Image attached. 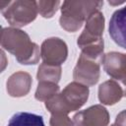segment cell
<instances>
[{
    "label": "cell",
    "mask_w": 126,
    "mask_h": 126,
    "mask_svg": "<svg viewBox=\"0 0 126 126\" xmlns=\"http://www.w3.org/2000/svg\"><path fill=\"white\" fill-rule=\"evenodd\" d=\"M49 124L50 126H75L73 119L65 113H52Z\"/></svg>",
    "instance_id": "e0dca14e"
},
{
    "label": "cell",
    "mask_w": 126,
    "mask_h": 126,
    "mask_svg": "<svg viewBox=\"0 0 126 126\" xmlns=\"http://www.w3.org/2000/svg\"><path fill=\"white\" fill-rule=\"evenodd\" d=\"M108 3L110 4V5H112V6H119V5H123V4H125L126 2L125 1H112V0H110V1H108Z\"/></svg>",
    "instance_id": "d6986e66"
},
{
    "label": "cell",
    "mask_w": 126,
    "mask_h": 126,
    "mask_svg": "<svg viewBox=\"0 0 126 126\" xmlns=\"http://www.w3.org/2000/svg\"><path fill=\"white\" fill-rule=\"evenodd\" d=\"M32 84V78L28 72L18 71L13 73L6 83L7 93L13 97L26 96L30 91Z\"/></svg>",
    "instance_id": "8fae6325"
},
{
    "label": "cell",
    "mask_w": 126,
    "mask_h": 126,
    "mask_svg": "<svg viewBox=\"0 0 126 126\" xmlns=\"http://www.w3.org/2000/svg\"><path fill=\"white\" fill-rule=\"evenodd\" d=\"M7 126H45L43 117L32 112L20 111L13 114Z\"/></svg>",
    "instance_id": "4fadbf2b"
},
{
    "label": "cell",
    "mask_w": 126,
    "mask_h": 126,
    "mask_svg": "<svg viewBox=\"0 0 126 126\" xmlns=\"http://www.w3.org/2000/svg\"><path fill=\"white\" fill-rule=\"evenodd\" d=\"M110 126H114V124H111V125H110Z\"/></svg>",
    "instance_id": "ffe728a7"
},
{
    "label": "cell",
    "mask_w": 126,
    "mask_h": 126,
    "mask_svg": "<svg viewBox=\"0 0 126 126\" xmlns=\"http://www.w3.org/2000/svg\"><path fill=\"white\" fill-rule=\"evenodd\" d=\"M104 21V16L100 11H95L88 17L85 22V29L77 40L80 49L103 41Z\"/></svg>",
    "instance_id": "5b68a950"
},
{
    "label": "cell",
    "mask_w": 126,
    "mask_h": 126,
    "mask_svg": "<svg viewBox=\"0 0 126 126\" xmlns=\"http://www.w3.org/2000/svg\"><path fill=\"white\" fill-rule=\"evenodd\" d=\"M114 126H126V109L120 111L115 118Z\"/></svg>",
    "instance_id": "ac0fdd59"
},
{
    "label": "cell",
    "mask_w": 126,
    "mask_h": 126,
    "mask_svg": "<svg viewBox=\"0 0 126 126\" xmlns=\"http://www.w3.org/2000/svg\"><path fill=\"white\" fill-rule=\"evenodd\" d=\"M101 63L80 54L77 64L73 70V79L87 87L94 86L100 76Z\"/></svg>",
    "instance_id": "52a82bcc"
},
{
    "label": "cell",
    "mask_w": 126,
    "mask_h": 126,
    "mask_svg": "<svg viewBox=\"0 0 126 126\" xmlns=\"http://www.w3.org/2000/svg\"><path fill=\"white\" fill-rule=\"evenodd\" d=\"M62 74L61 66L41 63L37 69L36 79L38 82H52L58 84Z\"/></svg>",
    "instance_id": "5bb4252c"
},
{
    "label": "cell",
    "mask_w": 126,
    "mask_h": 126,
    "mask_svg": "<svg viewBox=\"0 0 126 126\" xmlns=\"http://www.w3.org/2000/svg\"><path fill=\"white\" fill-rule=\"evenodd\" d=\"M97 94L98 100L102 105H113L124 96L121 86L112 79L100 84Z\"/></svg>",
    "instance_id": "7c38bea8"
},
{
    "label": "cell",
    "mask_w": 126,
    "mask_h": 126,
    "mask_svg": "<svg viewBox=\"0 0 126 126\" xmlns=\"http://www.w3.org/2000/svg\"><path fill=\"white\" fill-rule=\"evenodd\" d=\"M37 12L43 18H52L62 4L60 1H36Z\"/></svg>",
    "instance_id": "2e32d148"
},
{
    "label": "cell",
    "mask_w": 126,
    "mask_h": 126,
    "mask_svg": "<svg viewBox=\"0 0 126 126\" xmlns=\"http://www.w3.org/2000/svg\"><path fill=\"white\" fill-rule=\"evenodd\" d=\"M0 10L10 26L17 29L33 22L38 14L36 1L29 0L9 1L8 4Z\"/></svg>",
    "instance_id": "277c9868"
},
{
    "label": "cell",
    "mask_w": 126,
    "mask_h": 126,
    "mask_svg": "<svg viewBox=\"0 0 126 126\" xmlns=\"http://www.w3.org/2000/svg\"><path fill=\"white\" fill-rule=\"evenodd\" d=\"M89 87L78 82L69 83L59 94L44 102L46 109L52 113H65L80 109L88 100Z\"/></svg>",
    "instance_id": "7a4b0ae2"
},
{
    "label": "cell",
    "mask_w": 126,
    "mask_h": 126,
    "mask_svg": "<svg viewBox=\"0 0 126 126\" xmlns=\"http://www.w3.org/2000/svg\"><path fill=\"white\" fill-rule=\"evenodd\" d=\"M60 93V88L58 84L52 82H38L35 90L34 97L39 101H47L54 95Z\"/></svg>",
    "instance_id": "9a60e30c"
},
{
    "label": "cell",
    "mask_w": 126,
    "mask_h": 126,
    "mask_svg": "<svg viewBox=\"0 0 126 126\" xmlns=\"http://www.w3.org/2000/svg\"><path fill=\"white\" fill-rule=\"evenodd\" d=\"M75 126H108L109 113L102 104H94L74 114Z\"/></svg>",
    "instance_id": "9c48e42d"
},
{
    "label": "cell",
    "mask_w": 126,
    "mask_h": 126,
    "mask_svg": "<svg viewBox=\"0 0 126 126\" xmlns=\"http://www.w3.org/2000/svg\"><path fill=\"white\" fill-rule=\"evenodd\" d=\"M108 32L117 45L126 49V5L113 12L109 20Z\"/></svg>",
    "instance_id": "30bf717a"
},
{
    "label": "cell",
    "mask_w": 126,
    "mask_h": 126,
    "mask_svg": "<svg viewBox=\"0 0 126 126\" xmlns=\"http://www.w3.org/2000/svg\"><path fill=\"white\" fill-rule=\"evenodd\" d=\"M68 57V46L60 37H48L40 46V58L43 63L61 66Z\"/></svg>",
    "instance_id": "8992f818"
},
{
    "label": "cell",
    "mask_w": 126,
    "mask_h": 126,
    "mask_svg": "<svg viewBox=\"0 0 126 126\" xmlns=\"http://www.w3.org/2000/svg\"><path fill=\"white\" fill-rule=\"evenodd\" d=\"M105 73L122 88L124 96H126V54L111 51L104 54L102 61Z\"/></svg>",
    "instance_id": "ba28073f"
},
{
    "label": "cell",
    "mask_w": 126,
    "mask_h": 126,
    "mask_svg": "<svg viewBox=\"0 0 126 126\" xmlns=\"http://www.w3.org/2000/svg\"><path fill=\"white\" fill-rule=\"evenodd\" d=\"M0 42L2 49L13 54L22 65H34L39 61L40 47L20 29L2 28Z\"/></svg>",
    "instance_id": "6da1fadb"
},
{
    "label": "cell",
    "mask_w": 126,
    "mask_h": 126,
    "mask_svg": "<svg viewBox=\"0 0 126 126\" xmlns=\"http://www.w3.org/2000/svg\"><path fill=\"white\" fill-rule=\"evenodd\" d=\"M102 6L103 1H64L60 8V27L68 32H75L92 13L100 11Z\"/></svg>",
    "instance_id": "3957f363"
}]
</instances>
